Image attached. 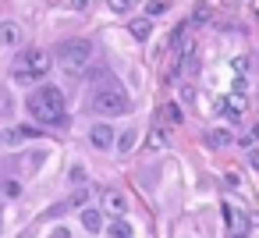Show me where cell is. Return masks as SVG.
Returning a JSON list of instances; mask_svg holds the SVG:
<instances>
[{"label":"cell","instance_id":"obj_16","mask_svg":"<svg viewBox=\"0 0 259 238\" xmlns=\"http://www.w3.org/2000/svg\"><path fill=\"white\" fill-rule=\"evenodd\" d=\"M107 206H110L114 213H124V210H128V199H124L121 192H107Z\"/></svg>","mask_w":259,"mask_h":238},{"label":"cell","instance_id":"obj_14","mask_svg":"<svg viewBox=\"0 0 259 238\" xmlns=\"http://www.w3.org/2000/svg\"><path fill=\"white\" fill-rule=\"evenodd\" d=\"M160 117H167V125H181L185 117H181V107L178 103H167L163 110H160Z\"/></svg>","mask_w":259,"mask_h":238},{"label":"cell","instance_id":"obj_2","mask_svg":"<svg viewBox=\"0 0 259 238\" xmlns=\"http://www.w3.org/2000/svg\"><path fill=\"white\" fill-rule=\"evenodd\" d=\"M54 57H57V64L68 75H82L85 64H89V57H93V43L89 39H64V43H57Z\"/></svg>","mask_w":259,"mask_h":238},{"label":"cell","instance_id":"obj_26","mask_svg":"<svg viewBox=\"0 0 259 238\" xmlns=\"http://www.w3.org/2000/svg\"><path fill=\"white\" fill-rule=\"evenodd\" d=\"M54 238H68V231H64V227H57V231H54Z\"/></svg>","mask_w":259,"mask_h":238},{"label":"cell","instance_id":"obj_22","mask_svg":"<svg viewBox=\"0 0 259 238\" xmlns=\"http://www.w3.org/2000/svg\"><path fill=\"white\" fill-rule=\"evenodd\" d=\"M110 8H114L117 15H128V11L135 8V0H110Z\"/></svg>","mask_w":259,"mask_h":238},{"label":"cell","instance_id":"obj_19","mask_svg":"<svg viewBox=\"0 0 259 238\" xmlns=\"http://www.w3.org/2000/svg\"><path fill=\"white\" fill-rule=\"evenodd\" d=\"M167 8H170L167 0H149V8H146V15H149V18H156V15H163Z\"/></svg>","mask_w":259,"mask_h":238},{"label":"cell","instance_id":"obj_12","mask_svg":"<svg viewBox=\"0 0 259 238\" xmlns=\"http://www.w3.org/2000/svg\"><path fill=\"white\" fill-rule=\"evenodd\" d=\"M82 227L93 231V234L103 231V213H100V210H82Z\"/></svg>","mask_w":259,"mask_h":238},{"label":"cell","instance_id":"obj_6","mask_svg":"<svg viewBox=\"0 0 259 238\" xmlns=\"http://www.w3.org/2000/svg\"><path fill=\"white\" fill-rule=\"evenodd\" d=\"M89 139H93V146H96V149H110V146L117 142V139H114V128H110V125H93Z\"/></svg>","mask_w":259,"mask_h":238},{"label":"cell","instance_id":"obj_3","mask_svg":"<svg viewBox=\"0 0 259 238\" xmlns=\"http://www.w3.org/2000/svg\"><path fill=\"white\" fill-rule=\"evenodd\" d=\"M93 110L96 114H103V117H117V114H124L128 110V96H124V89L110 78V82H100L96 89H93Z\"/></svg>","mask_w":259,"mask_h":238},{"label":"cell","instance_id":"obj_5","mask_svg":"<svg viewBox=\"0 0 259 238\" xmlns=\"http://www.w3.org/2000/svg\"><path fill=\"white\" fill-rule=\"evenodd\" d=\"M245 107H248V96L241 93V89H234V93H227L224 100H220V117H227V121H238L241 114H245Z\"/></svg>","mask_w":259,"mask_h":238},{"label":"cell","instance_id":"obj_17","mask_svg":"<svg viewBox=\"0 0 259 238\" xmlns=\"http://www.w3.org/2000/svg\"><path fill=\"white\" fill-rule=\"evenodd\" d=\"M149 146H153V149H163V146H167V132H163V128H153V132H149Z\"/></svg>","mask_w":259,"mask_h":238},{"label":"cell","instance_id":"obj_9","mask_svg":"<svg viewBox=\"0 0 259 238\" xmlns=\"http://www.w3.org/2000/svg\"><path fill=\"white\" fill-rule=\"evenodd\" d=\"M206 142H209L213 149H224V146H231V142H234V135H231L227 128H213V132H206Z\"/></svg>","mask_w":259,"mask_h":238},{"label":"cell","instance_id":"obj_1","mask_svg":"<svg viewBox=\"0 0 259 238\" xmlns=\"http://www.w3.org/2000/svg\"><path fill=\"white\" fill-rule=\"evenodd\" d=\"M29 114L39 121V125H64V93L57 86H39L29 93L25 100Z\"/></svg>","mask_w":259,"mask_h":238},{"label":"cell","instance_id":"obj_13","mask_svg":"<svg viewBox=\"0 0 259 238\" xmlns=\"http://www.w3.org/2000/svg\"><path fill=\"white\" fill-rule=\"evenodd\" d=\"M128 32H132V36H135V39L142 43V39H149L153 25H149V18H139V22H132V29H128Z\"/></svg>","mask_w":259,"mask_h":238},{"label":"cell","instance_id":"obj_8","mask_svg":"<svg viewBox=\"0 0 259 238\" xmlns=\"http://www.w3.org/2000/svg\"><path fill=\"white\" fill-rule=\"evenodd\" d=\"M18 43H22L18 22H0V47H18Z\"/></svg>","mask_w":259,"mask_h":238},{"label":"cell","instance_id":"obj_10","mask_svg":"<svg viewBox=\"0 0 259 238\" xmlns=\"http://www.w3.org/2000/svg\"><path fill=\"white\" fill-rule=\"evenodd\" d=\"M220 213H224V220L231 224V231H248V220H245L234 206H227V203H224V210H220Z\"/></svg>","mask_w":259,"mask_h":238},{"label":"cell","instance_id":"obj_20","mask_svg":"<svg viewBox=\"0 0 259 238\" xmlns=\"http://www.w3.org/2000/svg\"><path fill=\"white\" fill-rule=\"evenodd\" d=\"M178 71H195V50H185L181 54V68Z\"/></svg>","mask_w":259,"mask_h":238},{"label":"cell","instance_id":"obj_24","mask_svg":"<svg viewBox=\"0 0 259 238\" xmlns=\"http://www.w3.org/2000/svg\"><path fill=\"white\" fill-rule=\"evenodd\" d=\"M248 160H252V167H259V153L255 149H248Z\"/></svg>","mask_w":259,"mask_h":238},{"label":"cell","instance_id":"obj_21","mask_svg":"<svg viewBox=\"0 0 259 238\" xmlns=\"http://www.w3.org/2000/svg\"><path fill=\"white\" fill-rule=\"evenodd\" d=\"M209 18H213V11H209V8H199V11L192 15V25H206Z\"/></svg>","mask_w":259,"mask_h":238},{"label":"cell","instance_id":"obj_4","mask_svg":"<svg viewBox=\"0 0 259 238\" xmlns=\"http://www.w3.org/2000/svg\"><path fill=\"white\" fill-rule=\"evenodd\" d=\"M47 71H50V54L36 47V50H25L15 61V71L11 75H15V82H39Z\"/></svg>","mask_w":259,"mask_h":238},{"label":"cell","instance_id":"obj_11","mask_svg":"<svg viewBox=\"0 0 259 238\" xmlns=\"http://www.w3.org/2000/svg\"><path fill=\"white\" fill-rule=\"evenodd\" d=\"M36 135H39V128L18 125V128H11V132H4V142H22V139H36Z\"/></svg>","mask_w":259,"mask_h":238},{"label":"cell","instance_id":"obj_15","mask_svg":"<svg viewBox=\"0 0 259 238\" xmlns=\"http://www.w3.org/2000/svg\"><path fill=\"white\" fill-rule=\"evenodd\" d=\"M135 142H139V132H124V135L117 139V153H132Z\"/></svg>","mask_w":259,"mask_h":238},{"label":"cell","instance_id":"obj_7","mask_svg":"<svg viewBox=\"0 0 259 238\" xmlns=\"http://www.w3.org/2000/svg\"><path fill=\"white\" fill-rule=\"evenodd\" d=\"M188 36H192V22H181V25L174 29V36H170V50H174V54H185V50H188Z\"/></svg>","mask_w":259,"mask_h":238},{"label":"cell","instance_id":"obj_18","mask_svg":"<svg viewBox=\"0 0 259 238\" xmlns=\"http://www.w3.org/2000/svg\"><path fill=\"white\" fill-rule=\"evenodd\" d=\"M110 238H132V227H128L124 220H114V224H110Z\"/></svg>","mask_w":259,"mask_h":238},{"label":"cell","instance_id":"obj_23","mask_svg":"<svg viewBox=\"0 0 259 238\" xmlns=\"http://www.w3.org/2000/svg\"><path fill=\"white\" fill-rule=\"evenodd\" d=\"M68 178H71V181H75V185H78V181H85V167H82V164H75V167H71V174H68Z\"/></svg>","mask_w":259,"mask_h":238},{"label":"cell","instance_id":"obj_27","mask_svg":"<svg viewBox=\"0 0 259 238\" xmlns=\"http://www.w3.org/2000/svg\"><path fill=\"white\" fill-rule=\"evenodd\" d=\"M231 238H248V231H231Z\"/></svg>","mask_w":259,"mask_h":238},{"label":"cell","instance_id":"obj_25","mask_svg":"<svg viewBox=\"0 0 259 238\" xmlns=\"http://www.w3.org/2000/svg\"><path fill=\"white\" fill-rule=\"evenodd\" d=\"M85 4H89V0H71V8H75V11H82Z\"/></svg>","mask_w":259,"mask_h":238}]
</instances>
